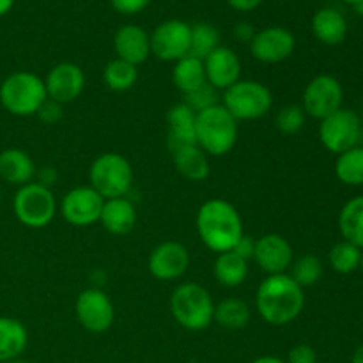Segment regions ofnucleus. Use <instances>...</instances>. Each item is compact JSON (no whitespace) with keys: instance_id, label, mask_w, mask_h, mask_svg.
Listing matches in <instances>:
<instances>
[{"instance_id":"f257e3e1","label":"nucleus","mask_w":363,"mask_h":363,"mask_svg":"<svg viewBox=\"0 0 363 363\" xmlns=\"http://www.w3.org/2000/svg\"><path fill=\"white\" fill-rule=\"evenodd\" d=\"M305 307V289L287 273L268 275L255 293V311L272 326H287L296 321Z\"/></svg>"},{"instance_id":"f03ea898","label":"nucleus","mask_w":363,"mask_h":363,"mask_svg":"<svg viewBox=\"0 0 363 363\" xmlns=\"http://www.w3.org/2000/svg\"><path fill=\"white\" fill-rule=\"evenodd\" d=\"M195 227L202 243L215 254L233 250L245 234L240 211L225 199L206 201L195 216Z\"/></svg>"},{"instance_id":"7ed1b4c3","label":"nucleus","mask_w":363,"mask_h":363,"mask_svg":"<svg viewBox=\"0 0 363 363\" xmlns=\"http://www.w3.org/2000/svg\"><path fill=\"white\" fill-rule=\"evenodd\" d=\"M240 123L220 105L206 108L195 117V142L209 158L225 156L236 147Z\"/></svg>"},{"instance_id":"20e7f679","label":"nucleus","mask_w":363,"mask_h":363,"mask_svg":"<svg viewBox=\"0 0 363 363\" xmlns=\"http://www.w3.org/2000/svg\"><path fill=\"white\" fill-rule=\"evenodd\" d=\"M170 312L181 328L202 332L215 318V301L209 291L197 282H183L170 294Z\"/></svg>"},{"instance_id":"39448f33","label":"nucleus","mask_w":363,"mask_h":363,"mask_svg":"<svg viewBox=\"0 0 363 363\" xmlns=\"http://www.w3.org/2000/svg\"><path fill=\"white\" fill-rule=\"evenodd\" d=\"M48 99L45 78L32 71H14L0 84V105L16 117H32Z\"/></svg>"},{"instance_id":"423d86ee","label":"nucleus","mask_w":363,"mask_h":363,"mask_svg":"<svg viewBox=\"0 0 363 363\" xmlns=\"http://www.w3.org/2000/svg\"><path fill=\"white\" fill-rule=\"evenodd\" d=\"M89 186L105 201L128 197L133 186V167L119 152H103L89 167Z\"/></svg>"},{"instance_id":"0eeeda50","label":"nucleus","mask_w":363,"mask_h":363,"mask_svg":"<svg viewBox=\"0 0 363 363\" xmlns=\"http://www.w3.org/2000/svg\"><path fill=\"white\" fill-rule=\"evenodd\" d=\"M13 211L21 225L28 229H45L55 218L59 204L52 188L32 181L16 190L13 197Z\"/></svg>"},{"instance_id":"6e6552de","label":"nucleus","mask_w":363,"mask_h":363,"mask_svg":"<svg viewBox=\"0 0 363 363\" xmlns=\"http://www.w3.org/2000/svg\"><path fill=\"white\" fill-rule=\"evenodd\" d=\"M222 105L238 123L257 121L272 110L273 94L262 82L240 80L222 92Z\"/></svg>"},{"instance_id":"1a4fd4ad","label":"nucleus","mask_w":363,"mask_h":363,"mask_svg":"<svg viewBox=\"0 0 363 363\" xmlns=\"http://www.w3.org/2000/svg\"><path fill=\"white\" fill-rule=\"evenodd\" d=\"M362 119L351 108H340L332 116L325 117L319 124V140L326 151L342 155L344 151L360 145Z\"/></svg>"},{"instance_id":"9d476101","label":"nucleus","mask_w":363,"mask_h":363,"mask_svg":"<svg viewBox=\"0 0 363 363\" xmlns=\"http://www.w3.org/2000/svg\"><path fill=\"white\" fill-rule=\"evenodd\" d=\"M344 89L342 84L332 74H318L303 89L301 108L307 117L323 121L333 112L342 108Z\"/></svg>"},{"instance_id":"9b49d317","label":"nucleus","mask_w":363,"mask_h":363,"mask_svg":"<svg viewBox=\"0 0 363 363\" xmlns=\"http://www.w3.org/2000/svg\"><path fill=\"white\" fill-rule=\"evenodd\" d=\"M74 315H77L78 325L89 333H105L112 328L116 308L105 291L98 287H89L77 296Z\"/></svg>"},{"instance_id":"f8f14e48","label":"nucleus","mask_w":363,"mask_h":363,"mask_svg":"<svg viewBox=\"0 0 363 363\" xmlns=\"http://www.w3.org/2000/svg\"><path fill=\"white\" fill-rule=\"evenodd\" d=\"M149 35H151V55L163 62H177L183 57L190 55L191 25L186 21H162Z\"/></svg>"},{"instance_id":"ddd939ff","label":"nucleus","mask_w":363,"mask_h":363,"mask_svg":"<svg viewBox=\"0 0 363 363\" xmlns=\"http://www.w3.org/2000/svg\"><path fill=\"white\" fill-rule=\"evenodd\" d=\"M105 199L92 186L71 188L59 204V213L69 225L91 227L99 222Z\"/></svg>"},{"instance_id":"4468645a","label":"nucleus","mask_w":363,"mask_h":363,"mask_svg":"<svg viewBox=\"0 0 363 363\" xmlns=\"http://www.w3.org/2000/svg\"><path fill=\"white\" fill-rule=\"evenodd\" d=\"M190 266V252L179 241H163L156 245L147 259V269L160 282L179 280Z\"/></svg>"},{"instance_id":"2eb2a0df","label":"nucleus","mask_w":363,"mask_h":363,"mask_svg":"<svg viewBox=\"0 0 363 363\" xmlns=\"http://www.w3.org/2000/svg\"><path fill=\"white\" fill-rule=\"evenodd\" d=\"M296 48V38L286 27H266L255 32L250 41V53L262 64H280L289 59Z\"/></svg>"},{"instance_id":"dca6fc26","label":"nucleus","mask_w":363,"mask_h":363,"mask_svg":"<svg viewBox=\"0 0 363 363\" xmlns=\"http://www.w3.org/2000/svg\"><path fill=\"white\" fill-rule=\"evenodd\" d=\"M45 87L48 98L60 105L77 101L85 89L84 69L74 62L55 64L46 74Z\"/></svg>"},{"instance_id":"f3484780","label":"nucleus","mask_w":363,"mask_h":363,"mask_svg":"<svg viewBox=\"0 0 363 363\" xmlns=\"http://www.w3.org/2000/svg\"><path fill=\"white\" fill-rule=\"evenodd\" d=\"M252 261L266 275H282L289 272L293 264L294 250L286 238L269 233L255 240V252Z\"/></svg>"},{"instance_id":"a211bd4d","label":"nucleus","mask_w":363,"mask_h":363,"mask_svg":"<svg viewBox=\"0 0 363 363\" xmlns=\"http://www.w3.org/2000/svg\"><path fill=\"white\" fill-rule=\"evenodd\" d=\"M206 82L223 92L241 80V60L229 46H218L204 60Z\"/></svg>"},{"instance_id":"6ab92c4d","label":"nucleus","mask_w":363,"mask_h":363,"mask_svg":"<svg viewBox=\"0 0 363 363\" xmlns=\"http://www.w3.org/2000/svg\"><path fill=\"white\" fill-rule=\"evenodd\" d=\"M113 50L117 59L138 67L151 57V35L140 25H123L113 35Z\"/></svg>"},{"instance_id":"aec40b11","label":"nucleus","mask_w":363,"mask_h":363,"mask_svg":"<svg viewBox=\"0 0 363 363\" xmlns=\"http://www.w3.org/2000/svg\"><path fill=\"white\" fill-rule=\"evenodd\" d=\"M38 174L34 160L27 151L18 147H7L0 151V181L13 186H23L32 183Z\"/></svg>"},{"instance_id":"412c9836","label":"nucleus","mask_w":363,"mask_h":363,"mask_svg":"<svg viewBox=\"0 0 363 363\" xmlns=\"http://www.w3.org/2000/svg\"><path fill=\"white\" fill-rule=\"evenodd\" d=\"M137 218V208L133 202L128 197H117L106 199L101 209V216H99V223L106 233L113 234V236H124L135 229Z\"/></svg>"},{"instance_id":"4be33fe9","label":"nucleus","mask_w":363,"mask_h":363,"mask_svg":"<svg viewBox=\"0 0 363 363\" xmlns=\"http://www.w3.org/2000/svg\"><path fill=\"white\" fill-rule=\"evenodd\" d=\"M195 117L197 113L186 103H177L167 112V147L169 151L183 147V145L197 144L195 142Z\"/></svg>"},{"instance_id":"5701e85b","label":"nucleus","mask_w":363,"mask_h":363,"mask_svg":"<svg viewBox=\"0 0 363 363\" xmlns=\"http://www.w3.org/2000/svg\"><path fill=\"white\" fill-rule=\"evenodd\" d=\"M170 155H172L174 169H176L177 174H181L184 179L194 181V183H201V181L209 177V172H211L209 156L206 155L197 144L177 147L174 149V151H170Z\"/></svg>"},{"instance_id":"b1692460","label":"nucleus","mask_w":363,"mask_h":363,"mask_svg":"<svg viewBox=\"0 0 363 363\" xmlns=\"http://www.w3.org/2000/svg\"><path fill=\"white\" fill-rule=\"evenodd\" d=\"M312 32L323 45L337 46L346 39L347 21L342 13L332 7H323L312 16Z\"/></svg>"},{"instance_id":"393cba45","label":"nucleus","mask_w":363,"mask_h":363,"mask_svg":"<svg viewBox=\"0 0 363 363\" xmlns=\"http://www.w3.org/2000/svg\"><path fill=\"white\" fill-rule=\"evenodd\" d=\"M28 344V332L14 318H0V363H9L21 357Z\"/></svg>"},{"instance_id":"a878e982","label":"nucleus","mask_w":363,"mask_h":363,"mask_svg":"<svg viewBox=\"0 0 363 363\" xmlns=\"http://www.w3.org/2000/svg\"><path fill=\"white\" fill-rule=\"evenodd\" d=\"M248 272H250L248 261L241 259L233 250L216 255L215 264H213L215 280L227 289H236V287L243 286L248 279Z\"/></svg>"},{"instance_id":"bb28decb","label":"nucleus","mask_w":363,"mask_h":363,"mask_svg":"<svg viewBox=\"0 0 363 363\" xmlns=\"http://www.w3.org/2000/svg\"><path fill=\"white\" fill-rule=\"evenodd\" d=\"M172 82L179 92L184 96L197 91L199 87L206 84V71L204 62L197 57L186 55L174 62L172 67Z\"/></svg>"},{"instance_id":"cd10ccee","label":"nucleus","mask_w":363,"mask_h":363,"mask_svg":"<svg viewBox=\"0 0 363 363\" xmlns=\"http://www.w3.org/2000/svg\"><path fill=\"white\" fill-rule=\"evenodd\" d=\"M252 308L247 301L241 298H225L220 303H215V318L213 321L218 323L225 330H243L250 325Z\"/></svg>"},{"instance_id":"c85d7f7f","label":"nucleus","mask_w":363,"mask_h":363,"mask_svg":"<svg viewBox=\"0 0 363 363\" xmlns=\"http://www.w3.org/2000/svg\"><path fill=\"white\" fill-rule=\"evenodd\" d=\"M339 230L350 243L363 250V195L353 197L339 213Z\"/></svg>"},{"instance_id":"c756f323","label":"nucleus","mask_w":363,"mask_h":363,"mask_svg":"<svg viewBox=\"0 0 363 363\" xmlns=\"http://www.w3.org/2000/svg\"><path fill=\"white\" fill-rule=\"evenodd\" d=\"M138 82V67L121 59H112L103 67V84L113 92H126Z\"/></svg>"},{"instance_id":"7c9ffc66","label":"nucleus","mask_w":363,"mask_h":363,"mask_svg":"<svg viewBox=\"0 0 363 363\" xmlns=\"http://www.w3.org/2000/svg\"><path fill=\"white\" fill-rule=\"evenodd\" d=\"M335 176L347 186H363V145H357L337 156Z\"/></svg>"},{"instance_id":"2f4dec72","label":"nucleus","mask_w":363,"mask_h":363,"mask_svg":"<svg viewBox=\"0 0 363 363\" xmlns=\"http://www.w3.org/2000/svg\"><path fill=\"white\" fill-rule=\"evenodd\" d=\"M323 273H325V266H323L321 259L314 254H305L301 257L294 259L287 275L301 289H307V287H314L323 279Z\"/></svg>"},{"instance_id":"473e14b6","label":"nucleus","mask_w":363,"mask_h":363,"mask_svg":"<svg viewBox=\"0 0 363 363\" xmlns=\"http://www.w3.org/2000/svg\"><path fill=\"white\" fill-rule=\"evenodd\" d=\"M220 45V30L211 23L199 21L191 25V39H190V55L204 60L209 53L215 52Z\"/></svg>"},{"instance_id":"72a5a7b5","label":"nucleus","mask_w":363,"mask_h":363,"mask_svg":"<svg viewBox=\"0 0 363 363\" xmlns=\"http://www.w3.org/2000/svg\"><path fill=\"white\" fill-rule=\"evenodd\" d=\"M362 261V248L350 241L342 240L332 247L328 254V262L332 269L339 275H350L360 268Z\"/></svg>"},{"instance_id":"f704fd0d","label":"nucleus","mask_w":363,"mask_h":363,"mask_svg":"<svg viewBox=\"0 0 363 363\" xmlns=\"http://www.w3.org/2000/svg\"><path fill=\"white\" fill-rule=\"evenodd\" d=\"M307 123V113L301 105H286L277 112L275 126L284 135H296L303 130Z\"/></svg>"},{"instance_id":"c9c22d12","label":"nucleus","mask_w":363,"mask_h":363,"mask_svg":"<svg viewBox=\"0 0 363 363\" xmlns=\"http://www.w3.org/2000/svg\"><path fill=\"white\" fill-rule=\"evenodd\" d=\"M220 91H216L213 85H209L208 82H206L202 87H199L197 91L190 92V94L184 96V101L188 106H190L191 110H194L195 113L202 112V110L206 108H211V106L215 105H220V98H218Z\"/></svg>"},{"instance_id":"e433bc0d","label":"nucleus","mask_w":363,"mask_h":363,"mask_svg":"<svg viewBox=\"0 0 363 363\" xmlns=\"http://www.w3.org/2000/svg\"><path fill=\"white\" fill-rule=\"evenodd\" d=\"M35 116H38V119L41 121L43 124H46V126H53V124H57L62 121L64 105H60V103L53 101V99L48 98L41 106H39V110Z\"/></svg>"},{"instance_id":"4c0bfd02","label":"nucleus","mask_w":363,"mask_h":363,"mask_svg":"<svg viewBox=\"0 0 363 363\" xmlns=\"http://www.w3.org/2000/svg\"><path fill=\"white\" fill-rule=\"evenodd\" d=\"M286 363H318V353L308 344H296L287 353Z\"/></svg>"},{"instance_id":"58836bf2","label":"nucleus","mask_w":363,"mask_h":363,"mask_svg":"<svg viewBox=\"0 0 363 363\" xmlns=\"http://www.w3.org/2000/svg\"><path fill=\"white\" fill-rule=\"evenodd\" d=\"M110 4L117 13L131 16V14L142 13L151 4V0H110Z\"/></svg>"},{"instance_id":"ea45409f","label":"nucleus","mask_w":363,"mask_h":363,"mask_svg":"<svg viewBox=\"0 0 363 363\" xmlns=\"http://www.w3.org/2000/svg\"><path fill=\"white\" fill-rule=\"evenodd\" d=\"M233 252H234V254L240 255L241 259H245V261L250 262L252 259H254V252H255V238L248 236V234H243V236L240 238V241H238V243L234 245Z\"/></svg>"},{"instance_id":"a19ab883","label":"nucleus","mask_w":363,"mask_h":363,"mask_svg":"<svg viewBox=\"0 0 363 363\" xmlns=\"http://www.w3.org/2000/svg\"><path fill=\"white\" fill-rule=\"evenodd\" d=\"M35 177H38L39 184H43L46 188H52L57 183V179H59V174H57V170L53 167H43V169L38 170Z\"/></svg>"},{"instance_id":"79ce46f5","label":"nucleus","mask_w":363,"mask_h":363,"mask_svg":"<svg viewBox=\"0 0 363 363\" xmlns=\"http://www.w3.org/2000/svg\"><path fill=\"white\" fill-rule=\"evenodd\" d=\"M255 35L254 25L247 23V21H240V23L234 27V38L240 39L243 43H250Z\"/></svg>"},{"instance_id":"37998d69","label":"nucleus","mask_w":363,"mask_h":363,"mask_svg":"<svg viewBox=\"0 0 363 363\" xmlns=\"http://www.w3.org/2000/svg\"><path fill=\"white\" fill-rule=\"evenodd\" d=\"M227 2L230 4V7H233V9L247 13V11H254L255 7L261 6L262 0H227Z\"/></svg>"},{"instance_id":"c03bdc74","label":"nucleus","mask_w":363,"mask_h":363,"mask_svg":"<svg viewBox=\"0 0 363 363\" xmlns=\"http://www.w3.org/2000/svg\"><path fill=\"white\" fill-rule=\"evenodd\" d=\"M252 363H286V360H282V358L279 357H272V354H266V357L255 358Z\"/></svg>"},{"instance_id":"a18cd8bd","label":"nucleus","mask_w":363,"mask_h":363,"mask_svg":"<svg viewBox=\"0 0 363 363\" xmlns=\"http://www.w3.org/2000/svg\"><path fill=\"white\" fill-rule=\"evenodd\" d=\"M14 6V0H0V16H6Z\"/></svg>"},{"instance_id":"49530a36","label":"nucleus","mask_w":363,"mask_h":363,"mask_svg":"<svg viewBox=\"0 0 363 363\" xmlns=\"http://www.w3.org/2000/svg\"><path fill=\"white\" fill-rule=\"evenodd\" d=\"M351 363H363V346L354 350L353 358H351Z\"/></svg>"},{"instance_id":"de8ad7c7","label":"nucleus","mask_w":363,"mask_h":363,"mask_svg":"<svg viewBox=\"0 0 363 363\" xmlns=\"http://www.w3.org/2000/svg\"><path fill=\"white\" fill-rule=\"evenodd\" d=\"M354 11H357V13L358 14H363V0H362V2H358V4H354Z\"/></svg>"},{"instance_id":"09e8293b","label":"nucleus","mask_w":363,"mask_h":363,"mask_svg":"<svg viewBox=\"0 0 363 363\" xmlns=\"http://www.w3.org/2000/svg\"><path fill=\"white\" fill-rule=\"evenodd\" d=\"M344 2H347V4H351V6H354V4L362 2V0H344Z\"/></svg>"},{"instance_id":"8fccbe9b","label":"nucleus","mask_w":363,"mask_h":363,"mask_svg":"<svg viewBox=\"0 0 363 363\" xmlns=\"http://www.w3.org/2000/svg\"><path fill=\"white\" fill-rule=\"evenodd\" d=\"M9 363H28V362H23V360H13V362H9Z\"/></svg>"},{"instance_id":"3c124183","label":"nucleus","mask_w":363,"mask_h":363,"mask_svg":"<svg viewBox=\"0 0 363 363\" xmlns=\"http://www.w3.org/2000/svg\"><path fill=\"white\" fill-rule=\"evenodd\" d=\"M360 269L363 272V250H362V261H360Z\"/></svg>"},{"instance_id":"603ef678","label":"nucleus","mask_w":363,"mask_h":363,"mask_svg":"<svg viewBox=\"0 0 363 363\" xmlns=\"http://www.w3.org/2000/svg\"><path fill=\"white\" fill-rule=\"evenodd\" d=\"M0 206H2V186H0Z\"/></svg>"}]
</instances>
